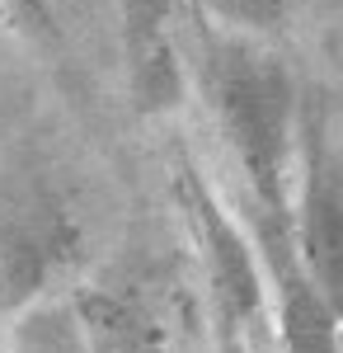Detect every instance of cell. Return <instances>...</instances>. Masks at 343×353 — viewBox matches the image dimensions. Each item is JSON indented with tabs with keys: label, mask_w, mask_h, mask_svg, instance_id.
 Masks as SVG:
<instances>
[{
	"label": "cell",
	"mask_w": 343,
	"mask_h": 353,
	"mask_svg": "<svg viewBox=\"0 0 343 353\" xmlns=\"http://www.w3.org/2000/svg\"><path fill=\"white\" fill-rule=\"evenodd\" d=\"M202 10L211 14V24L221 33L254 38V43L278 33L287 19V0H202Z\"/></svg>",
	"instance_id": "cell-8"
},
{
	"label": "cell",
	"mask_w": 343,
	"mask_h": 353,
	"mask_svg": "<svg viewBox=\"0 0 343 353\" xmlns=\"http://www.w3.org/2000/svg\"><path fill=\"white\" fill-rule=\"evenodd\" d=\"M264 250L278 278V306H282V349L287 353H343L339 349V316L306 278L301 259L291 254V231H264Z\"/></svg>",
	"instance_id": "cell-6"
},
{
	"label": "cell",
	"mask_w": 343,
	"mask_h": 353,
	"mask_svg": "<svg viewBox=\"0 0 343 353\" xmlns=\"http://www.w3.org/2000/svg\"><path fill=\"white\" fill-rule=\"evenodd\" d=\"M184 193H188L193 226H198L202 259H207V283H211L216 316H221V325H226V339L236 344L240 334L249 330V321L259 316V301H264V283H259L254 250H249L245 231L226 217V208L211 198V189L193 170H184Z\"/></svg>",
	"instance_id": "cell-4"
},
{
	"label": "cell",
	"mask_w": 343,
	"mask_h": 353,
	"mask_svg": "<svg viewBox=\"0 0 343 353\" xmlns=\"http://www.w3.org/2000/svg\"><path fill=\"white\" fill-rule=\"evenodd\" d=\"M0 14H5V24H19V28H33V33L52 38V10H48V0H0Z\"/></svg>",
	"instance_id": "cell-9"
},
{
	"label": "cell",
	"mask_w": 343,
	"mask_h": 353,
	"mask_svg": "<svg viewBox=\"0 0 343 353\" xmlns=\"http://www.w3.org/2000/svg\"><path fill=\"white\" fill-rule=\"evenodd\" d=\"M174 14H179V0H118L123 61H127V85L141 118H160L179 109L184 99V66L169 38Z\"/></svg>",
	"instance_id": "cell-5"
},
{
	"label": "cell",
	"mask_w": 343,
	"mask_h": 353,
	"mask_svg": "<svg viewBox=\"0 0 343 353\" xmlns=\"http://www.w3.org/2000/svg\"><path fill=\"white\" fill-rule=\"evenodd\" d=\"M202 94L226 137L240 174L264 212V231H291V161L296 146V85L291 71L254 38L216 33L202 52Z\"/></svg>",
	"instance_id": "cell-1"
},
{
	"label": "cell",
	"mask_w": 343,
	"mask_h": 353,
	"mask_svg": "<svg viewBox=\"0 0 343 353\" xmlns=\"http://www.w3.org/2000/svg\"><path fill=\"white\" fill-rule=\"evenodd\" d=\"M146 321L136 316L132 306L113 297H90L85 301V339H90V353H151V339H146Z\"/></svg>",
	"instance_id": "cell-7"
},
{
	"label": "cell",
	"mask_w": 343,
	"mask_h": 353,
	"mask_svg": "<svg viewBox=\"0 0 343 353\" xmlns=\"http://www.w3.org/2000/svg\"><path fill=\"white\" fill-rule=\"evenodd\" d=\"M80 231L66 203L38 174L0 184V311H28L76 264Z\"/></svg>",
	"instance_id": "cell-2"
},
{
	"label": "cell",
	"mask_w": 343,
	"mask_h": 353,
	"mask_svg": "<svg viewBox=\"0 0 343 353\" xmlns=\"http://www.w3.org/2000/svg\"><path fill=\"white\" fill-rule=\"evenodd\" d=\"M296 259L343 321V151L329 132L324 109H306L301 118Z\"/></svg>",
	"instance_id": "cell-3"
},
{
	"label": "cell",
	"mask_w": 343,
	"mask_h": 353,
	"mask_svg": "<svg viewBox=\"0 0 343 353\" xmlns=\"http://www.w3.org/2000/svg\"><path fill=\"white\" fill-rule=\"evenodd\" d=\"M0 19H5V14H0Z\"/></svg>",
	"instance_id": "cell-10"
}]
</instances>
